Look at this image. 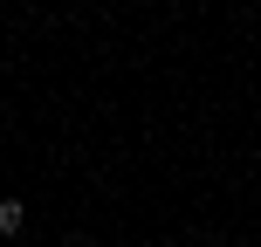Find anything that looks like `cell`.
<instances>
[{
    "instance_id": "obj_1",
    "label": "cell",
    "mask_w": 261,
    "mask_h": 247,
    "mask_svg": "<svg viewBox=\"0 0 261 247\" xmlns=\"http://www.w3.org/2000/svg\"><path fill=\"white\" fill-rule=\"evenodd\" d=\"M21 227H28V206L21 199H0V234H21Z\"/></svg>"
}]
</instances>
